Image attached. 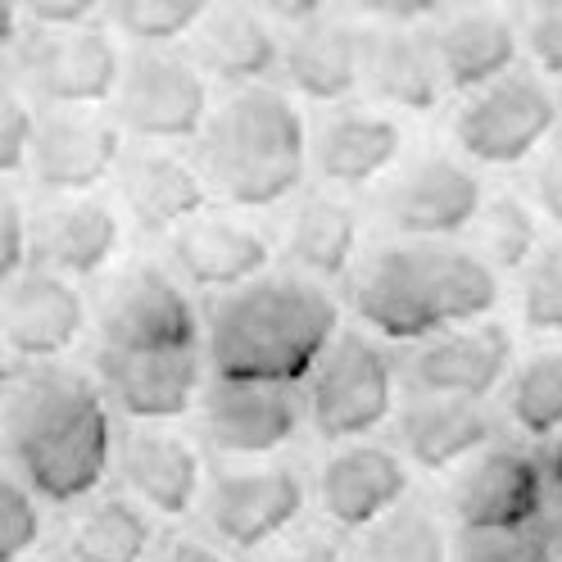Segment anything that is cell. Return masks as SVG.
<instances>
[{
  "label": "cell",
  "mask_w": 562,
  "mask_h": 562,
  "mask_svg": "<svg viewBox=\"0 0 562 562\" xmlns=\"http://www.w3.org/2000/svg\"><path fill=\"white\" fill-rule=\"evenodd\" d=\"M5 463L50 508L87 504L119 459L100 381L64 363H27L0 408Z\"/></svg>",
  "instance_id": "1"
},
{
  "label": "cell",
  "mask_w": 562,
  "mask_h": 562,
  "mask_svg": "<svg viewBox=\"0 0 562 562\" xmlns=\"http://www.w3.org/2000/svg\"><path fill=\"white\" fill-rule=\"evenodd\" d=\"M340 331V308L327 286L295 272H268L209 304V376L304 385Z\"/></svg>",
  "instance_id": "2"
},
{
  "label": "cell",
  "mask_w": 562,
  "mask_h": 562,
  "mask_svg": "<svg viewBox=\"0 0 562 562\" xmlns=\"http://www.w3.org/2000/svg\"><path fill=\"white\" fill-rule=\"evenodd\" d=\"M349 304L376 340L422 345L485 323L499 304V272L449 240H400L355 272Z\"/></svg>",
  "instance_id": "3"
},
{
  "label": "cell",
  "mask_w": 562,
  "mask_h": 562,
  "mask_svg": "<svg viewBox=\"0 0 562 562\" xmlns=\"http://www.w3.org/2000/svg\"><path fill=\"white\" fill-rule=\"evenodd\" d=\"M200 172L232 209H268L308 178V127L277 87L232 91L200 136Z\"/></svg>",
  "instance_id": "4"
},
{
  "label": "cell",
  "mask_w": 562,
  "mask_h": 562,
  "mask_svg": "<svg viewBox=\"0 0 562 562\" xmlns=\"http://www.w3.org/2000/svg\"><path fill=\"white\" fill-rule=\"evenodd\" d=\"M400 395V363L385 355L372 331L345 327L323 363L313 368L304 408L308 422L327 445H359L395 417Z\"/></svg>",
  "instance_id": "5"
},
{
  "label": "cell",
  "mask_w": 562,
  "mask_h": 562,
  "mask_svg": "<svg viewBox=\"0 0 562 562\" xmlns=\"http://www.w3.org/2000/svg\"><path fill=\"white\" fill-rule=\"evenodd\" d=\"M123 50L110 27H23L14 46V78L46 110H100L123 82Z\"/></svg>",
  "instance_id": "6"
},
{
  "label": "cell",
  "mask_w": 562,
  "mask_h": 562,
  "mask_svg": "<svg viewBox=\"0 0 562 562\" xmlns=\"http://www.w3.org/2000/svg\"><path fill=\"white\" fill-rule=\"evenodd\" d=\"M553 132L558 95L531 68H513L508 78L472 91L453 119V140H459L463 159L485 168H517L536 159Z\"/></svg>",
  "instance_id": "7"
},
{
  "label": "cell",
  "mask_w": 562,
  "mask_h": 562,
  "mask_svg": "<svg viewBox=\"0 0 562 562\" xmlns=\"http://www.w3.org/2000/svg\"><path fill=\"white\" fill-rule=\"evenodd\" d=\"M110 110L127 136L164 146V140H200L209 114H214V100H209V78L191 55L159 46L127 55Z\"/></svg>",
  "instance_id": "8"
},
{
  "label": "cell",
  "mask_w": 562,
  "mask_h": 562,
  "mask_svg": "<svg viewBox=\"0 0 562 562\" xmlns=\"http://www.w3.org/2000/svg\"><path fill=\"white\" fill-rule=\"evenodd\" d=\"M204 521L227 553H259L295 531L308 508V485L291 463L223 468L204 485Z\"/></svg>",
  "instance_id": "9"
},
{
  "label": "cell",
  "mask_w": 562,
  "mask_h": 562,
  "mask_svg": "<svg viewBox=\"0 0 562 562\" xmlns=\"http://www.w3.org/2000/svg\"><path fill=\"white\" fill-rule=\"evenodd\" d=\"M513 363H517L513 331L499 323H472L413 345V355L400 363V381L408 385V400L431 395V400L485 404L517 372Z\"/></svg>",
  "instance_id": "10"
},
{
  "label": "cell",
  "mask_w": 562,
  "mask_h": 562,
  "mask_svg": "<svg viewBox=\"0 0 562 562\" xmlns=\"http://www.w3.org/2000/svg\"><path fill=\"white\" fill-rule=\"evenodd\" d=\"M100 345L127 349V355H146V349H204V323L178 277H168L164 268H132L104 295Z\"/></svg>",
  "instance_id": "11"
},
{
  "label": "cell",
  "mask_w": 562,
  "mask_h": 562,
  "mask_svg": "<svg viewBox=\"0 0 562 562\" xmlns=\"http://www.w3.org/2000/svg\"><path fill=\"white\" fill-rule=\"evenodd\" d=\"M204 368V349H146V355L104 345L95 349V381L104 400L140 427H164V422L200 408V395L209 385Z\"/></svg>",
  "instance_id": "12"
},
{
  "label": "cell",
  "mask_w": 562,
  "mask_h": 562,
  "mask_svg": "<svg viewBox=\"0 0 562 562\" xmlns=\"http://www.w3.org/2000/svg\"><path fill=\"white\" fill-rule=\"evenodd\" d=\"M304 395L300 385H268V381H209L200 395V427L204 440L227 459H263L286 449L304 427Z\"/></svg>",
  "instance_id": "13"
},
{
  "label": "cell",
  "mask_w": 562,
  "mask_h": 562,
  "mask_svg": "<svg viewBox=\"0 0 562 562\" xmlns=\"http://www.w3.org/2000/svg\"><path fill=\"white\" fill-rule=\"evenodd\" d=\"M544 459L521 445H490L453 485L449 513L459 531H517L544 521Z\"/></svg>",
  "instance_id": "14"
},
{
  "label": "cell",
  "mask_w": 562,
  "mask_h": 562,
  "mask_svg": "<svg viewBox=\"0 0 562 562\" xmlns=\"http://www.w3.org/2000/svg\"><path fill=\"white\" fill-rule=\"evenodd\" d=\"M485 204L481 172L453 155H422L385 187V223L408 240H449L472 232Z\"/></svg>",
  "instance_id": "15"
},
{
  "label": "cell",
  "mask_w": 562,
  "mask_h": 562,
  "mask_svg": "<svg viewBox=\"0 0 562 562\" xmlns=\"http://www.w3.org/2000/svg\"><path fill=\"white\" fill-rule=\"evenodd\" d=\"M123 127L100 110H46L27 146L32 182L50 195H91L123 164Z\"/></svg>",
  "instance_id": "16"
},
{
  "label": "cell",
  "mask_w": 562,
  "mask_h": 562,
  "mask_svg": "<svg viewBox=\"0 0 562 562\" xmlns=\"http://www.w3.org/2000/svg\"><path fill=\"white\" fill-rule=\"evenodd\" d=\"M408 485H413V472L400 449L359 440V445H340L323 463L318 504L336 531L363 536L408 499Z\"/></svg>",
  "instance_id": "17"
},
{
  "label": "cell",
  "mask_w": 562,
  "mask_h": 562,
  "mask_svg": "<svg viewBox=\"0 0 562 562\" xmlns=\"http://www.w3.org/2000/svg\"><path fill=\"white\" fill-rule=\"evenodd\" d=\"M87 331V300L78 281L27 268L0 295V345L19 363H59Z\"/></svg>",
  "instance_id": "18"
},
{
  "label": "cell",
  "mask_w": 562,
  "mask_h": 562,
  "mask_svg": "<svg viewBox=\"0 0 562 562\" xmlns=\"http://www.w3.org/2000/svg\"><path fill=\"white\" fill-rule=\"evenodd\" d=\"M119 481L123 490L146 504L159 517L182 521L204 504V459L200 449L168 431V427H136L132 436L119 440Z\"/></svg>",
  "instance_id": "19"
},
{
  "label": "cell",
  "mask_w": 562,
  "mask_h": 562,
  "mask_svg": "<svg viewBox=\"0 0 562 562\" xmlns=\"http://www.w3.org/2000/svg\"><path fill=\"white\" fill-rule=\"evenodd\" d=\"M123 245V214L110 200L74 195L55 200L32 214V268L68 277V281H91L114 263Z\"/></svg>",
  "instance_id": "20"
},
{
  "label": "cell",
  "mask_w": 562,
  "mask_h": 562,
  "mask_svg": "<svg viewBox=\"0 0 562 562\" xmlns=\"http://www.w3.org/2000/svg\"><path fill=\"white\" fill-rule=\"evenodd\" d=\"M281 50L286 42L272 32L268 14L245 0H218L209 5L204 23L191 37V59L209 82H223L232 91L268 87L281 74Z\"/></svg>",
  "instance_id": "21"
},
{
  "label": "cell",
  "mask_w": 562,
  "mask_h": 562,
  "mask_svg": "<svg viewBox=\"0 0 562 562\" xmlns=\"http://www.w3.org/2000/svg\"><path fill=\"white\" fill-rule=\"evenodd\" d=\"M168 259L182 272L187 286L227 295V291H240V286H250V281L268 277L272 240L259 227L204 214L168 236Z\"/></svg>",
  "instance_id": "22"
},
{
  "label": "cell",
  "mask_w": 562,
  "mask_h": 562,
  "mask_svg": "<svg viewBox=\"0 0 562 562\" xmlns=\"http://www.w3.org/2000/svg\"><path fill=\"white\" fill-rule=\"evenodd\" d=\"M119 195L127 218L150 232V236H172L187 223L204 218L209 204V182L195 164H187L182 155H168L159 146L146 150H127L119 164Z\"/></svg>",
  "instance_id": "23"
},
{
  "label": "cell",
  "mask_w": 562,
  "mask_h": 562,
  "mask_svg": "<svg viewBox=\"0 0 562 562\" xmlns=\"http://www.w3.org/2000/svg\"><path fill=\"white\" fill-rule=\"evenodd\" d=\"M363 91L376 104L431 114L449 95L431 27H368L363 23Z\"/></svg>",
  "instance_id": "24"
},
{
  "label": "cell",
  "mask_w": 562,
  "mask_h": 562,
  "mask_svg": "<svg viewBox=\"0 0 562 562\" xmlns=\"http://www.w3.org/2000/svg\"><path fill=\"white\" fill-rule=\"evenodd\" d=\"M400 155L404 127L391 114L368 110V104H345L331 119H323L308 140V159L318 168V178L345 191L381 182L400 164Z\"/></svg>",
  "instance_id": "25"
},
{
  "label": "cell",
  "mask_w": 562,
  "mask_h": 562,
  "mask_svg": "<svg viewBox=\"0 0 562 562\" xmlns=\"http://www.w3.org/2000/svg\"><path fill=\"white\" fill-rule=\"evenodd\" d=\"M436 55L440 74L453 95H472L490 82L508 78L521 59V27L495 5H459L436 27Z\"/></svg>",
  "instance_id": "26"
},
{
  "label": "cell",
  "mask_w": 562,
  "mask_h": 562,
  "mask_svg": "<svg viewBox=\"0 0 562 562\" xmlns=\"http://www.w3.org/2000/svg\"><path fill=\"white\" fill-rule=\"evenodd\" d=\"M400 453L422 472H453L495 445V413L476 400L413 395L395 413Z\"/></svg>",
  "instance_id": "27"
},
{
  "label": "cell",
  "mask_w": 562,
  "mask_h": 562,
  "mask_svg": "<svg viewBox=\"0 0 562 562\" xmlns=\"http://www.w3.org/2000/svg\"><path fill=\"white\" fill-rule=\"evenodd\" d=\"M281 78L308 104H340L363 87V23L313 19L291 27L281 50Z\"/></svg>",
  "instance_id": "28"
},
{
  "label": "cell",
  "mask_w": 562,
  "mask_h": 562,
  "mask_svg": "<svg viewBox=\"0 0 562 562\" xmlns=\"http://www.w3.org/2000/svg\"><path fill=\"white\" fill-rule=\"evenodd\" d=\"M359 236H363V227H359L355 204L340 195L313 191L295 204V214L286 223V255L300 268V277L327 286V281H340L355 272Z\"/></svg>",
  "instance_id": "29"
},
{
  "label": "cell",
  "mask_w": 562,
  "mask_h": 562,
  "mask_svg": "<svg viewBox=\"0 0 562 562\" xmlns=\"http://www.w3.org/2000/svg\"><path fill=\"white\" fill-rule=\"evenodd\" d=\"M159 536L150 508L123 495H95L68 526V558L74 562H150Z\"/></svg>",
  "instance_id": "30"
},
{
  "label": "cell",
  "mask_w": 562,
  "mask_h": 562,
  "mask_svg": "<svg viewBox=\"0 0 562 562\" xmlns=\"http://www.w3.org/2000/svg\"><path fill=\"white\" fill-rule=\"evenodd\" d=\"M355 562H453V544L431 504L404 499L391 517L363 531Z\"/></svg>",
  "instance_id": "31"
},
{
  "label": "cell",
  "mask_w": 562,
  "mask_h": 562,
  "mask_svg": "<svg viewBox=\"0 0 562 562\" xmlns=\"http://www.w3.org/2000/svg\"><path fill=\"white\" fill-rule=\"evenodd\" d=\"M472 250L481 263H490L495 272H517L531 268V259L540 255V214L531 200L521 195H485L481 214L472 223Z\"/></svg>",
  "instance_id": "32"
},
{
  "label": "cell",
  "mask_w": 562,
  "mask_h": 562,
  "mask_svg": "<svg viewBox=\"0 0 562 562\" xmlns=\"http://www.w3.org/2000/svg\"><path fill=\"white\" fill-rule=\"evenodd\" d=\"M508 417L526 440L562 436V349H544L508 376Z\"/></svg>",
  "instance_id": "33"
},
{
  "label": "cell",
  "mask_w": 562,
  "mask_h": 562,
  "mask_svg": "<svg viewBox=\"0 0 562 562\" xmlns=\"http://www.w3.org/2000/svg\"><path fill=\"white\" fill-rule=\"evenodd\" d=\"M214 0H104L110 32L127 37L136 50L178 46L182 37H195Z\"/></svg>",
  "instance_id": "34"
},
{
  "label": "cell",
  "mask_w": 562,
  "mask_h": 562,
  "mask_svg": "<svg viewBox=\"0 0 562 562\" xmlns=\"http://www.w3.org/2000/svg\"><path fill=\"white\" fill-rule=\"evenodd\" d=\"M453 562H558V536L544 521L517 531H459Z\"/></svg>",
  "instance_id": "35"
},
{
  "label": "cell",
  "mask_w": 562,
  "mask_h": 562,
  "mask_svg": "<svg viewBox=\"0 0 562 562\" xmlns=\"http://www.w3.org/2000/svg\"><path fill=\"white\" fill-rule=\"evenodd\" d=\"M521 323L536 336H562V236L540 245L521 281Z\"/></svg>",
  "instance_id": "36"
},
{
  "label": "cell",
  "mask_w": 562,
  "mask_h": 562,
  "mask_svg": "<svg viewBox=\"0 0 562 562\" xmlns=\"http://www.w3.org/2000/svg\"><path fill=\"white\" fill-rule=\"evenodd\" d=\"M42 540V499L0 459V562H23Z\"/></svg>",
  "instance_id": "37"
},
{
  "label": "cell",
  "mask_w": 562,
  "mask_h": 562,
  "mask_svg": "<svg viewBox=\"0 0 562 562\" xmlns=\"http://www.w3.org/2000/svg\"><path fill=\"white\" fill-rule=\"evenodd\" d=\"M32 132H37V110L23 91V82L14 78L10 64H0V178L27 168V146Z\"/></svg>",
  "instance_id": "38"
},
{
  "label": "cell",
  "mask_w": 562,
  "mask_h": 562,
  "mask_svg": "<svg viewBox=\"0 0 562 562\" xmlns=\"http://www.w3.org/2000/svg\"><path fill=\"white\" fill-rule=\"evenodd\" d=\"M521 50L531 55L540 78L562 82V0H531L526 5Z\"/></svg>",
  "instance_id": "39"
},
{
  "label": "cell",
  "mask_w": 562,
  "mask_h": 562,
  "mask_svg": "<svg viewBox=\"0 0 562 562\" xmlns=\"http://www.w3.org/2000/svg\"><path fill=\"white\" fill-rule=\"evenodd\" d=\"M32 268V218L23 214V204L0 191V295Z\"/></svg>",
  "instance_id": "40"
},
{
  "label": "cell",
  "mask_w": 562,
  "mask_h": 562,
  "mask_svg": "<svg viewBox=\"0 0 562 562\" xmlns=\"http://www.w3.org/2000/svg\"><path fill=\"white\" fill-rule=\"evenodd\" d=\"M531 204L536 214L562 227V132H553L544 150L531 159Z\"/></svg>",
  "instance_id": "41"
},
{
  "label": "cell",
  "mask_w": 562,
  "mask_h": 562,
  "mask_svg": "<svg viewBox=\"0 0 562 562\" xmlns=\"http://www.w3.org/2000/svg\"><path fill=\"white\" fill-rule=\"evenodd\" d=\"M355 19H368V27H413L445 10V0H345Z\"/></svg>",
  "instance_id": "42"
},
{
  "label": "cell",
  "mask_w": 562,
  "mask_h": 562,
  "mask_svg": "<svg viewBox=\"0 0 562 562\" xmlns=\"http://www.w3.org/2000/svg\"><path fill=\"white\" fill-rule=\"evenodd\" d=\"M14 5L27 27H82L104 10V0H14Z\"/></svg>",
  "instance_id": "43"
},
{
  "label": "cell",
  "mask_w": 562,
  "mask_h": 562,
  "mask_svg": "<svg viewBox=\"0 0 562 562\" xmlns=\"http://www.w3.org/2000/svg\"><path fill=\"white\" fill-rule=\"evenodd\" d=\"M259 562H345V553L327 531H291L277 544H268Z\"/></svg>",
  "instance_id": "44"
},
{
  "label": "cell",
  "mask_w": 562,
  "mask_h": 562,
  "mask_svg": "<svg viewBox=\"0 0 562 562\" xmlns=\"http://www.w3.org/2000/svg\"><path fill=\"white\" fill-rule=\"evenodd\" d=\"M150 562H236L218 540H204V536H191V531H178V536H164L150 553Z\"/></svg>",
  "instance_id": "45"
},
{
  "label": "cell",
  "mask_w": 562,
  "mask_h": 562,
  "mask_svg": "<svg viewBox=\"0 0 562 562\" xmlns=\"http://www.w3.org/2000/svg\"><path fill=\"white\" fill-rule=\"evenodd\" d=\"M255 5L277 19V23H286V27H304L313 19H323L331 10V0H255Z\"/></svg>",
  "instance_id": "46"
},
{
  "label": "cell",
  "mask_w": 562,
  "mask_h": 562,
  "mask_svg": "<svg viewBox=\"0 0 562 562\" xmlns=\"http://www.w3.org/2000/svg\"><path fill=\"white\" fill-rule=\"evenodd\" d=\"M544 481H549V499L562 508V436L549 440V453H544Z\"/></svg>",
  "instance_id": "47"
},
{
  "label": "cell",
  "mask_w": 562,
  "mask_h": 562,
  "mask_svg": "<svg viewBox=\"0 0 562 562\" xmlns=\"http://www.w3.org/2000/svg\"><path fill=\"white\" fill-rule=\"evenodd\" d=\"M14 46H19V5L14 0H0V64H5Z\"/></svg>",
  "instance_id": "48"
},
{
  "label": "cell",
  "mask_w": 562,
  "mask_h": 562,
  "mask_svg": "<svg viewBox=\"0 0 562 562\" xmlns=\"http://www.w3.org/2000/svg\"><path fill=\"white\" fill-rule=\"evenodd\" d=\"M10 385H14V363H10V349L0 345V408L10 400Z\"/></svg>",
  "instance_id": "49"
},
{
  "label": "cell",
  "mask_w": 562,
  "mask_h": 562,
  "mask_svg": "<svg viewBox=\"0 0 562 562\" xmlns=\"http://www.w3.org/2000/svg\"><path fill=\"white\" fill-rule=\"evenodd\" d=\"M445 5H499V0H445Z\"/></svg>",
  "instance_id": "50"
},
{
  "label": "cell",
  "mask_w": 562,
  "mask_h": 562,
  "mask_svg": "<svg viewBox=\"0 0 562 562\" xmlns=\"http://www.w3.org/2000/svg\"><path fill=\"white\" fill-rule=\"evenodd\" d=\"M558 562H562V549H558Z\"/></svg>",
  "instance_id": "51"
}]
</instances>
